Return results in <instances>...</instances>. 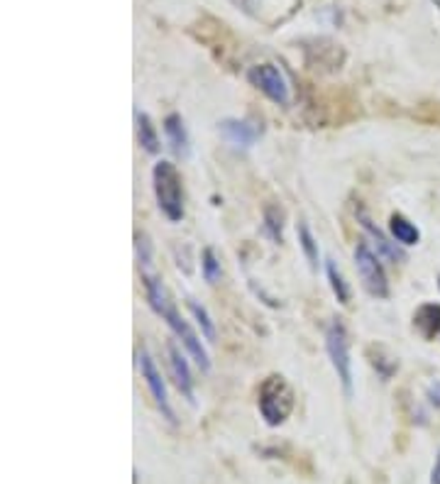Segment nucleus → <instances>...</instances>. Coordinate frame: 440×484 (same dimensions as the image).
<instances>
[{
	"label": "nucleus",
	"mask_w": 440,
	"mask_h": 484,
	"mask_svg": "<svg viewBox=\"0 0 440 484\" xmlns=\"http://www.w3.org/2000/svg\"><path fill=\"white\" fill-rule=\"evenodd\" d=\"M282 228H284L282 213H279L277 208H267V213H264V230H267L274 240H282Z\"/></svg>",
	"instance_id": "nucleus-17"
},
{
	"label": "nucleus",
	"mask_w": 440,
	"mask_h": 484,
	"mask_svg": "<svg viewBox=\"0 0 440 484\" xmlns=\"http://www.w3.org/2000/svg\"><path fill=\"white\" fill-rule=\"evenodd\" d=\"M433 3H436V5H438V8H440V0H433Z\"/></svg>",
	"instance_id": "nucleus-21"
},
{
	"label": "nucleus",
	"mask_w": 440,
	"mask_h": 484,
	"mask_svg": "<svg viewBox=\"0 0 440 484\" xmlns=\"http://www.w3.org/2000/svg\"><path fill=\"white\" fill-rule=\"evenodd\" d=\"M392 235L396 242H401V245H416L418 242V228L414 223H409L404 216H392Z\"/></svg>",
	"instance_id": "nucleus-14"
},
{
	"label": "nucleus",
	"mask_w": 440,
	"mask_h": 484,
	"mask_svg": "<svg viewBox=\"0 0 440 484\" xmlns=\"http://www.w3.org/2000/svg\"><path fill=\"white\" fill-rule=\"evenodd\" d=\"M154 194H157L159 211L172 223L184 218V189H181V174L172 162H159L152 172Z\"/></svg>",
	"instance_id": "nucleus-2"
},
{
	"label": "nucleus",
	"mask_w": 440,
	"mask_h": 484,
	"mask_svg": "<svg viewBox=\"0 0 440 484\" xmlns=\"http://www.w3.org/2000/svg\"><path fill=\"white\" fill-rule=\"evenodd\" d=\"M438 286H440V279H438Z\"/></svg>",
	"instance_id": "nucleus-22"
},
{
	"label": "nucleus",
	"mask_w": 440,
	"mask_h": 484,
	"mask_svg": "<svg viewBox=\"0 0 440 484\" xmlns=\"http://www.w3.org/2000/svg\"><path fill=\"white\" fill-rule=\"evenodd\" d=\"M137 360H140V372H142V379H145L147 389H150L154 404L159 406V411H162L164 416L169 418V421L174 423V411L172 406H169V399H167V387H164V379H162V372L157 370V365H154V360L150 357V352L140 350V355H137Z\"/></svg>",
	"instance_id": "nucleus-7"
},
{
	"label": "nucleus",
	"mask_w": 440,
	"mask_h": 484,
	"mask_svg": "<svg viewBox=\"0 0 440 484\" xmlns=\"http://www.w3.org/2000/svg\"><path fill=\"white\" fill-rule=\"evenodd\" d=\"M189 308H191V313H194V316H196V321H198V326H201L203 335H206L208 340H213V338H216V328H213V323H211V318H208L206 308H203V306H198V304H189Z\"/></svg>",
	"instance_id": "nucleus-19"
},
{
	"label": "nucleus",
	"mask_w": 440,
	"mask_h": 484,
	"mask_svg": "<svg viewBox=\"0 0 440 484\" xmlns=\"http://www.w3.org/2000/svg\"><path fill=\"white\" fill-rule=\"evenodd\" d=\"M169 367H172V374H174V382L176 387H179V392L186 396V399L194 404V382H191V372H189V362H186V357L181 355L179 348H176L174 343H169Z\"/></svg>",
	"instance_id": "nucleus-8"
},
{
	"label": "nucleus",
	"mask_w": 440,
	"mask_h": 484,
	"mask_svg": "<svg viewBox=\"0 0 440 484\" xmlns=\"http://www.w3.org/2000/svg\"><path fill=\"white\" fill-rule=\"evenodd\" d=\"M360 220H362V228L367 230V235H370V238L374 240V245H377V255L387 257V260H392V262L401 260V252L396 250V247L392 245V242H387V238H384V235L379 233L377 228H374V225L370 223V220H367L365 216H362Z\"/></svg>",
	"instance_id": "nucleus-12"
},
{
	"label": "nucleus",
	"mask_w": 440,
	"mask_h": 484,
	"mask_svg": "<svg viewBox=\"0 0 440 484\" xmlns=\"http://www.w3.org/2000/svg\"><path fill=\"white\" fill-rule=\"evenodd\" d=\"M294 411V394L284 377H267L260 387V414L267 426H282Z\"/></svg>",
	"instance_id": "nucleus-3"
},
{
	"label": "nucleus",
	"mask_w": 440,
	"mask_h": 484,
	"mask_svg": "<svg viewBox=\"0 0 440 484\" xmlns=\"http://www.w3.org/2000/svg\"><path fill=\"white\" fill-rule=\"evenodd\" d=\"M326 274H328L330 289H333V294L338 296V301H340V304H348V301H350L348 284H345L343 274H340V269L335 267V262H333V260H326Z\"/></svg>",
	"instance_id": "nucleus-15"
},
{
	"label": "nucleus",
	"mask_w": 440,
	"mask_h": 484,
	"mask_svg": "<svg viewBox=\"0 0 440 484\" xmlns=\"http://www.w3.org/2000/svg\"><path fill=\"white\" fill-rule=\"evenodd\" d=\"M220 132H223L225 140L235 147H252L257 140V135H260V130H257L255 125L245 123V120H223V123H220Z\"/></svg>",
	"instance_id": "nucleus-9"
},
{
	"label": "nucleus",
	"mask_w": 440,
	"mask_h": 484,
	"mask_svg": "<svg viewBox=\"0 0 440 484\" xmlns=\"http://www.w3.org/2000/svg\"><path fill=\"white\" fill-rule=\"evenodd\" d=\"M299 242H301V250H304L308 264H311L313 269H318V242L313 240L311 230H308V225H304V223L299 225Z\"/></svg>",
	"instance_id": "nucleus-16"
},
{
	"label": "nucleus",
	"mask_w": 440,
	"mask_h": 484,
	"mask_svg": "<svg viewBox=\"0 0 440 484\" xmlns=\"http://www.w3.org/2000/svg\"><path fill=\"white\" fill-rule=\"evenodd\" d=\"M145 286H147V301H150L152 311L159 313V316L167 321V326L174 330L176 335H179V340L184 343V348L189 350V355L196 360V365L201 367V370H208L211 367V360H208V352L203 350L201 340H198V335L191 330L189 323L184 321V318L179 316V311L174 308V304L169 301L167 291H164L162 282H157V279L147 277L145 279Z\"/></svg>",
	"instance_id": "nucleus-1"
},
{
	"label": "nucleus",
	"mask_w": 440,
	"mask_h": 484,
	"mask_svg": "<svg viewBox=\"0 0 440 484\" xmlns=\"http://www.w3.org/2000/svg\"><path fill=\"white\" fill-rule=\"evenodd\" d=\"M164 132H167L169 137V145H172V150L179 154V157H189V132L184 128V120H181V115H167V120H164Z\"/></svg>",
	"instance_id": "nucleus-10"
},
{
	"label": "nucleus",
	"mask_w": 440,
	"mask_h": 484,
	"mask_svg": "<svg viewBox=\"0 0 440 484\" xmlns=\"http://www.w3.org/2000/svg\"><path fill=\"white\" fill-rule=\"evenodd\" d=\"M414 326L426 340L436 338L440 330V306L438 304H423L414 316Z\"/></svg>",
	"instance_id": "nucleus-11"
},
{
	"label": "nucleus",
	"mask_w": 440,
	"mask_h": 484,
	"mask_svg": "<svg viewBox=\"0 0 440 484\" xmlns=\"http://www.w3.org/2000/svg\"><path fill=\"white\" fill-rule=\"evenodd\" d=\"M355 264H357V274L362 279V286L367 289V294L377 296V299H387L389 296V282L384 267L379 262V255L372 252V247L367 242H360L355 247Z\"/></svg>",
	"instance_id": "nucleus-4"
},
{
	"label": "nucleus",
	"mask_w": 440,
	"mask_h": 484,
	"mask_svg": "<svg viewBox=\"0 0 440 484\" xmlns=\"http://www.w3.org/2000/svg\"><path fill=\"white\" fill-rule=\"evenodd\" d=\"M431 484H440V458L436 460V467L431 472Z\"/></svg>",
	"instance_id": "nucleus-20"
},
{
	"label": "nucleus",
	"mask_w": 440,
	"mask_h": 484,
	"mask_svg": "<svg viewBox=\"0 0 440 484\" xmlns=\"http://www.w3.org/2000/svg\"><path fill=\"white\" fill-rule=\"evenodd\" d=\"M326 348H328V357L333 362V370L338 374L340 384H343L345 394H352V370H350V343H348V333H345V326L340 321H333L328 326L326 333Z\"/></svg>",
	"instance_id": "nucleus-5"
},
{
	"label": "nucleus",
	"mask_w": 440,
	"mask_h": 484,
	"mask_svg": "<svg viewBox=\"0 0 440 484\" xmlns=\"http://www.w3.org/2000/svg\"><path fill=\"white\" fill-rule=\"evenodd\" d=\"M137 135H140V145L145 147L147 152L150 154L159 152V137H157V132H154L150 115H145V113L137 115Z\"/></svg>",
	"instance_id": "nucleus-13"
},
{
	"label": "nucleus",
	"mask_w": 440,
	"mask_h": 484,
	"mask_svg": "<svg viewBox=\"0 0 440 484\" xmlns=\"http://www.w3.org/2000/svg\"><path fill=\"white\" fill-rule=\"evenodd\" d=\"M247 79L255 88H260L269 101L277 106H286L289 103V84H286L284 74L274 64H257L247 71Z\"/></svg>",
	"instance_id": "nucleus-6"
},
{
	"label": "nucleus",
	"mask_w": 440,
	"mask_h": 484,
	"mask_svg": "<svg viewBox=\"0 0 440 484\" xmlns=\"http://www.w3.org/2000/svg\"><path fill=\"white\" fill-rule=\"evenodd\" d=\"M201 269H203V277H206V282H216V279L220 277V262L216 260V252H213V250H203Z\"/></svg>",
	"instance_id": "nucleus-18"
}]
</instances>
